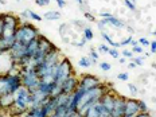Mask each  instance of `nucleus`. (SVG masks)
I'll return each instance as SVG.
<instances>
[{
    "label": "nucleus",
    "mask_w": 156,
    "mask_h": 117,
    "mask_svg": "<svg viewBox=\"0 0 156 117\" xmlns=\"http://www.w3.org/2000/svg\"><path fill=\"white\" fill-rule=\"evenodd\" d=\"M14 96H15V101H14V105H12V108L9 109V110L12 112V115H14V116L22 117L28 109H30L31 92L26 86L22 85L15 92Z\"/></svg>",
    "instance_id": "1"
},
{
    "label": "nucleus",
    "mask_w": 156,
    "mask_h": 117,
    "mask_svg": "<svg viewBox=\"0 0 156 117\" xmlns=\"http://www.w3.org/2000/svg\"><path fill=\"white\" fill-rule=\"evenodd\" d=\"M71 74H74V69L73 65L66 57H63L62 59L59 61L53 69V78L54 82L58 83V85H62L65 81L69 78Z\"/></svg>",
    "instance_id": "2"
},
{
    "label": "nucleus",
    "mask_w": 156,
    "mask_h": 117,
    "mask_svg": "<svg viewBox=\"0 0 156 117\" xmlns=\"http://www.w3.org/2000/svg\"><path fill=\"white\" fill-rule=\"evenodd\" d=\"M22 86L20 74H4L0 76V93L2 94H15V92Z\"/></svg>",
    "instance_id": "3"
},
{
    "label": "nucleus",
    "mask_w": 156,
    "mask_h": 117,
    "mask_svg": "<svg viewBox=\"0 0 156 117\" xmlns=\"http://www.w3.org/2000/svg\"><path fill=\"white\" fill-rule=\"evenodd\" d=\"M39 35L41 34H39L37 27H34L32 24H28V23H22L15 32V39L16 42L22 43L23 46H27L31 41L38 38Z\"/></svg>",
    "instance_id": "4"
},
{
    "label": "nucleus",
    "mask_w": 156,
    "mask_h": 117,
    "mask_svg": "<svg viewBox=\"0 0 156 117\" xmlns=\"http://www.w3.org/2000/svg\"><path fill=\"white\" fill-rule=\"evenodd\" d=\"M20 77H22V85L27 87L31 93L35 92L39 87L41 78L37 76V70L34 67H23L20 70Z\"/></svg>",
    "instance_id": "5"
},
{
    "label": "nucleus",
    "mask_w": 156,
    "mask_h": 117,
    "mask_svg": "<svg viewBox=\"0 0 156 117\" xmlns=\"http://www.w3.org/2000/svg\"><path fill=\"white\" fill-rule=\"evenodd\" d=\"M3 23H4V31L2 37H9V35H15L18 27L20 26V20L14 15L5 14L3 15Z\"/></svg>",
    "instance_id": "6"
},
{
    "label": "nucleus",
    "mask_w": 156,
    "mask_h": 117,
    "mask_svg": "<svg viewBox=\"0 0 156 117\" xmlns=\"http://www.w3.org/2000/svg\"><path fill=\"white\" fill-rule=\"evenodd\" d=\"M101 81H100L98 77L96 76H92V74H83L82 77L80 78V82H78V87L83 90H89V89H93V87H97L101 85Z\"/></svg>",
    "instance_id": "7"
},
{
    "label": "nucleus",
    "mask_w": 156,
    "mask_h": 117,
    "mask_svg": "<svg viewBox=\"0 0 156 117\" xmlns=\"http://www.w3.org/2000/svg\"><path fill=\"white\" fill-rule=\"evenodd\" d=\"M125 101H126L125 97L116 94V101L112 110V117H122L125 115Z\"/></svg>",
    "instance_id": "8"
},
{
    "label": "nucleus",
    "mask_w": 156,
    "mask_h": 117,
    "mask_svg": "<svg viewBox=\"0 0 156 117\" xmlns=\"http://www.w3.org/2000/svg\"><path fill=\"white\" fill-rule=\"evenodd\" d=\"M78 82H80V78L77 77V74L76 73L71 74V76L62 83V93H65V94H71L74 90L77 89Z\"/></svg>",
    "instance_id": "9"
},
{
    "label": "nucleus",
    "mask_w": 156,
    "mask_h": 117,
    "mask_svg": "<svg viewBox=\"0 0 156 117\" xmlns=\"http://www.w3.org/2000/svg\"><path fill=\"white\" fill-rule=\"evenodd\" d=\"M115 101H116V94L112 93L110 90L109 92H106L105 94H102V97L100 98V102L102 104V106L110 113H112L113 106H115Z\"/></svg>",
    "instance_id": "10"
},
{
    "label": "nucleus",
    "mask_w": 156,
    "mask_h": 117,
    "mask_svg": "<svg viewBox=\"0 0 156 117\" xmlns=\"http://www.w3.org/2000/svg\"><path fill=\"white\" fill-rule=\"evenodd\" d=\"M53 50H57V47H55V44L53 42H50L43 35H39V51L43 54H48Z\"/></svg>",
    "instance_id": "11"
},
{
    "label": "nucleus",
    "mask_w": 156,
    "mask_h": 117,
    "mask_svg": "<svg viewBox=\"0 0 156 117\" xmlns=\"http://www.w3.org/2000/svg\"><path fill=\"white\" fill-rule=\"evenodd\" d=\"M140 113V108H139V101L133 98H126L125 101V115L128 116H136Z\"/></svg>",
    "instance_id": "12"
},
{
    "label": "nucleus",
    "mask_w": 156,
    "mask_h": 117,
    "mask_svg": "<svg viewBox=\"0 0 156 117\" xmlns=\"http://www.w3.org/2000/svg\"><path fill=\"white\" fill-rule=\"evenodd\" d=\"M106 112H108V110L104 108L102 104L100 102V101H97V102L92 106V108L87 110L86 115L83 116V117H101L102 115H105Z\"/></svg>",
    "instance_id": "13"
},
{
    "label": "nucleus",
    "mask_w": 156,
    "mask_h": 117,
    "mask_svg": "<svg viewBox=\"0 0 156 117\" xmlns=\"http://www.w3.org/2000/svg\"><path fill=\"white\" fill-rule=\"evenodd\" d=\"M14 94H2L0 96V110H9L14 105Z\"/></svg>",
    "instance_id": "14"
},
{
    "label": "nucleus",
    "mask_w": 156,
    "mask_h": 117,
    "mask_svg": "<svg viewBox=\"0 0 156 117\" xmlns=\"http://www.w3.org/2000/svg\"><path fill=\"white\" fill-rule=\"evenodd\" d=\"M38 51H39V37L35 38L34 41H31L30 43L26 46V55H24V57L34 58L35 55L38 54Z\"/></svg>",
    "instance_id": "15"
},
{
    "label": "nucleus",
    "mask_w": 156,
    "mask_h": 117,
    "mask_svg": "<svg viewBox=\"0 0 156 117\" xmlns=\"http://www.w3.org/2000/svg\"><path fill=\"white\" fill-rule=\"evenodd\" d=\"M42 108H43V110H44V113H46L47 117L53 116L55 113V109H57V97H55V98L48 97L46 101H44L43 105H42Z\"/></svg>",
    "instance_id": "16"
},
{
    "label": "nucleus",
    "mask_w": 156,
    "mask_h": 117,
    "mask_svg": "<svg viewBox=\"0 0 156 117\" xmlns=\"http://www.w3.org/2000/svg\"><path fill=\"white\" fill-rule=\"evenodd\" d=\"M53 86H54V81H43V80H41V83H39L38 89L41 90L42 93L47 94V96L50 97V92H51V89H53Z\"/></svg>",
    "instance_id": "17"
},
{
    "label": "nucleus",
    "mask_w": 156,
    "mask_h": 117,
    "mask_svg": "<svg viewBox=\"0 0 156 117\" xmlns=\"http://www.w3.org/2000/svg\"><path fill=\"white\" fill-rule=\"evenodd\" d=\"M106 20V23L108 24H110V26H113V27L115 28H117V30H119V28H122V27H125V23L124 22L121 20V19H119V18H116V16H109L108 19H105Z\"/></svg>",
    "instance_id": "18"
},
{
    "label": "nucleus",
    "mask_w": 156,
    "mask_h": 117,
    "mask_svg": "<svg viewBox=\"0 0 156 117\" xmlns=\"http://www.w3.org/2000/svg\"><path fill=\"white\" fill-rule=\"evenodd\" d=\"M43 19H46V20H58V19H61V12H58V11H46L43 14Z\"/></svg>",
    "instance_id": "19"
},
{
    "label": "nucleus",
    "mask_w": 156,
    "mask_h": 117,
    "mask_svg": "<svg viewBox=\"0 0 156 117\" xmlns=\"http://www.w3.org/2000/svg\"><path fill=\"white\" fill-rule=\"evenodd\" d=\"M101 37L104 38V41H105L106 43L109 44V46L116 47V48H117V47H120V43H119V42H115V41H113L112 37H110V35H109L106 31H102V32H101Z\"/></svg>",
    "instance_id": "20"
},
{
    "label": "nucleus",
    "mask_w": 156,
    "mask_h": 117,
    "mask_svg": "<svg viewBox=\"0 0 156 117\" xmlns=\"http://www.w3.org/2000/svg\"><path fill=\"white\" fill-rule=\"evenodd\" d=\"M27 113L30 115L31 117H47L46 116V113H44V110L43 108H34V109H28L27 110Z\"/></svg>",
    "instance_id": "21"
},
{
    "label": "nucleus",
    "mask_w": 156,
    "mask_h": 117,
    "mask_svg": "<svg viewBox=\"0 0 156 117\" xmlns=\"http://www.w3.org/2000/svg\"><path fill=\"white\" fill-rule=\"evenodd\" d=\"M92 65H93V62H92V58L90 57H83L78 61V66L83 67V69H89Z\"/></svg>",
    "instance_id": "22"
},
{
    "label": "nucleus",
    "mask_w": 156,
    "mask_h": 117,
    "mask_svg": "<svg viewBox=\"0 0 156 117\" xmlns=\"http://www.w3.org/2000/svg\"><path fill=\"white\" fill-rule=\"evenodd\" d=\"M61 93H62V85H58V83L54 82V86L50 92V97L51 98H55V97H58Z\"/></svg>",
    "instance_id": "23"
},
{
    "label": "nucleus",
    "mask_w": 156,
    "mask_h": 117,
    "mask_svg": "<svg viewBox=\"0 0 156 117\" xmlns=\"http://www.w3.org/2000/svg\"><path fill=\"white\" fill-rule=\"evenodd\" d=\"M83 39H85V41L87 42V41H92V39L94 38V34H93V31H92V28L90 27H83Z\"/></svg>",
    "instance_id": "24"
},
{
    "label": "nucleus",
    "mask_w": 156,
    "mask_h": 117,
    "mask_svg": "<svg viewBox=\"0 0 156 117\" xmlns=\"http://www.w3.org/2000/svg\"><path fill=\"white\" fill-rule=\"evenodd\" d=\"M124 4H125V7L128 8L129 11H132V12L137 11V7H136V4L133 2H131V0H124Z\"/></svg>",
    "instance_id": "25"
},
{
    "label": "nucleus",
    "mask_w": 156,
    "mask_h": 117,
    "mask_svg": "<svg viewBox=\"0 0 156 117\" xmlns=\"http://www.w3.org/2000/svg\"><path fill=\"white\" fill-rule=\"evenodd\" d=\"M112 58H115V59H119L120 58V53H119V50H117L116 47H112V48H109V53H108Z\"/></svg>",
    "instance_id": "26"
},
{
    "label": "nucleus",
    "mask_w": 156,
    "mask_h": 117,
    "mask_svg": "<svg viewBox=\"0 0 156 117\" xmlns=\"http://www.w3.org/2000/svg\"><path fill=\"white\" fill-rule=\"evenodd\" d=\"M28 12H30V18L32 19V20H37V22H41V20H43V16H41L39 14H37V12H34V11H30V9H28Z\"/></svg>",
    "instance_id": "27"
},
{
    "label": "nucleus",
    "mask_w": 156,
    "mask_h": 117,
    "mask_svg": "<svg viewBox=\"0 0 156 117\" xmlns=\"http://www.w3.org/2000/svg\"><path fill=\"white\" fill-rule=\"evenodd\" d=\"M89 57L92 58L93 61H96L97 62V59H98V53L96 51V48H90L89 50Z\"/></svg>",
    "instance_id": "28"
},
{
    "label": "nucleus",
    "mask_w": 156,
    "mask_h": 117,
    "mask_svg": "<svg viewBox=\"0 0 156 117\" xmlns=\"http://www.w3.org/2000/svg\"><path fill=\"white\" fill-rule=\"evenodd\" d=\"M139 101V108H140V112H148V106L145 101H143V100H137Z\"/></svg>",
    "instance_id": "29"
},
{
    "label": "nucleus",
    "mask_w": 156,
    "mask_h": 117,
    "mask_svg": "<svg viewBox=\"0 0 156 117\" xmlns=\"http://www.w3.org/2000/svg\"><path fill=\"white\" fill-rule=\"evenodd\" d=\"M100 69L104 70V71H109L110 69H112V65L108 63V62H101L100 63Z\"/></svg>",
    "instance_id": "30"
},
{
    "label": "nucleus",
    "mask_w": 156,
    "mask_h": 117,
    "mask_svg": "<svg viewBox=\"0 0 156 117\" xmlns=\"http://www.w3.org/2000/svg\"><path fill=\"white\" fill-rule=\"evenodd\" d=\"M132 53L143 54V53H144V48H143V46H140V44H136V46H133V47H132Z\"/></svg>",
    "instance_id": "31"
},
{
    "label": "nucleus",
    "mask_w": 156,
    "mask_h": 117,
    "mask_svg": "<svg viewBox=\"0 0 156 117\" xmlns=\"http://www.w3.org/2000/svg\"><path fill=\"white\" fill-rule=\"evenodd\" d=\"M97 24H98V30H101V32H102V31H105V28H106L105 26L108 24V23H106L105 19H100V22Z\"/></svg>",
    "instance_id": "32"
},
{
    "label": "nucleus",
    "mask_w": 156,
    "mask_h": 117,
    "mask_svg": "<svg viewBox=\"0 0 156 117\" xmlns=\"http://www.w3.org/2000/svg\"><path fill=\"white\" fill-rule=\"evenodd\" d=\"M109 46H106V44H100L98 46V48H97V50L100 51V53H105V54H108L109 53Z\"/></svg>",
    "instance_id": "33"
},
{
    "label": "nucleus",
    "mask_w": 156,
    "mask_h": 117,
    "mask_svg": "<svg viewBox=\"0 0 156 117\" xmlns=\"http://www.w3.org/2000/svg\"><path fill=\"white\" fill-rule=\"evenodd\" d=\"M35 4L39 5V7H44V5L50 4V0H35Z\"/></svg>",
    "instance_id": "34"
},
{
    "label": "nucleus",
    "mask_w": 156,
    "mask_h": 117,
    "mask_svg": "<svg viewBox=\"0 0 156 117\" xmlns=\"http://www.w3.org/2000/svg\"><path fill=\"white\" fill-rule=\"evenodd\" d=\"M149 43H151V42H149L147 38H140V39H139V44H140V46H143V47L149 46Z\"/></svg>",
    "instance_id": "35"
},
{
    "label": "nucleus",
    "mask_w": 156,
    "mask_h": 117,
    "mask_svg": "<svg viewBox=\"0 0 156 117\" xmlns=\"http://www.w3.org/2000/svg\"><path fill=\"white\" fill-rule=\"evenodd\" d=\"M117 78L120 81H128L129 80V74L128 73H119L117 74Z\"/></svg>",
    "instance_id": "36"
},
{
    "label": "nucleus",
    "mask_w": 156,
    "mask_h": 117,
    "mask_svg": "<svg viewBox=\"0 0 156 117\" xmlns=\"http://www.w3.org/2000/svg\"><path fill=\"white\" fill-rule=\"evenodd\" d=\"M128 89H129V92H131L132 94H137V93H139L137 86L133 85V83H128Z\"/></svg>",
    "instance_id": "37"
},
{
    "label": "nucleus",
    "mask_w": 156,
    "mask_h": 117,
    "mask_svg": "<svg viewBox=\"0 0 156 117\" xmlns=\"http://www.w3.org/2000/svg\"><path fill=\"white\" fill-rule=\"evenodd\" d=\"M132 61L136 63V66H143L144 65V59L141 57H137V58H132Z\"/></svg>",
    "instance_id": "38"
},
{
    "label": "nucleus",
    "mask_w": 156,
    "mask_h": 117,
    "mask_svg": "<svg viewBox=\"0 0 156 117\" xmlns=\"http://www.w3.org/2000/svg\"><path fill=\"white\" fill-rule=\"evenodd\" d=\"M132 41H133V38H132V37L125 38L124 41H121V42H120V46H126V44H131V43H132Z\"/></svg>",
    "instance_id": "39"
},
{
    "label": "nucleus",
    "mask_w": 156,
    "mask_h": 117,
    "mask_svg": "<svg viewBox=\"0 0 156 117\" xmlns=\"http://www.w3.org/2000/svg\"><path fill=\"white\" fill-rule=\"evenodd\" d=\"M66 30H67V24H66V23H63V24L59 26V34L62 35V37H65V35H66V34H65V31H66Z\"/></svg>",
    "instance_id": "40"
},
{
    "label": "nucleus",
    "mask_w": 156,
    "mask_h": 117,
    "mask_svg": "<svg viewBox=\"0 0 156 117\" xmlns=\"http://www.w3.org/2000/svg\"><path fill=\"white\" fill-rule=\"evenodd\" d=\"M71 43H73L74 44V46H78V47H83V46H85V43H86V41H85V39H81V41L80 42H71Z\"/></svg>",
    "instance_id": "41"
},
{
    "label": "nucleus",
    "mask_w": 156,
    "mask_h": 117,
    "mask_svg": "<svg viewBox=\"0 0 156 117\" xmlns=\"http://www.w3.org/2000/svg\"><path fill=\"white\" fill-rule=\"evenodd\" d=\"M57 2V5L59 8H65L66 7V0H55Z\"/></svg>",
    "instance_id": "42"
},
{
    "label": "nucleus",
    "mask_w": 156,
    "mask_h": 117,
    "mask_svg": "<svg viewBox=\"0 0 156 117\" xmlns=\"http://www.w3.org/2000/svg\"><path fill=\"white\" fill-rule=\"evenodd\" d=\"M122 55H124L125 58H132L133 53H132L131 50H126V48H125V50H122Z\"/></svg>",
    "instance_id": "43"
},
{
    "label": "nucleus",
    "mask_w": 156,
    "mask_h": 117,
    "mask_svg": "<svg viewBox=\"0 0 156 117\" xmlns=\"http://www.w3.org/2000/svg\"><path fill=\"white\" fill-rule=\"evenodd\" d=\"M85 18L87 19V20H90V22H96V18H94V16L92 15V14H90V12H85Z\"/></svg>",
    "instance_id": "44"
},
{
    "label": "nucleus",
    "mask_w": 156,
    "mask_h": 117,
    "mask_svg": "<svg viewBox=\"0 0 156 117\" xmlns=\"http://www.w3.org/2000/svg\"><path fill=\"white\" fill-rule=\"evenodd\" d=\"M149 47H151V53L152 54H156V41L151 42V43H149Z\"/></svg>",
    "instance_id": "45"
},
{
    "label": "nucleus",
    "mask_w": 156,
    "mask_h": 117,
    "mask_svg": "<svg viewBox=\"0 0 156 117\" xmlns=\"http://www.w3.org/2000/svg\"><path fill=\"white\" fill-rule=\"evenodd\" d=\"M3 31H4V23H3V15H0V37L3 35Z\"/></svg>",
    "instance_id": "46"
},
{
    "label": "nucleus",
    "mask_w": 156,
    "mask_h": 117,
    "mask_svg": "<svg viewBox=\"0 0 156 117\" xmlns=\"http://www.w3.org/2000/svg\"><path fill=\"white\" fill-rule=\"evenodd\" d=\"M133 117H152V116L149 115L148 112H140V113H137V115L133 116Z\"/></svg>",
    "instance_id": "47"
},
{
    "label": "nucleus",
    "mask_w": 156,
    "mask_h": 117,
    "mask_svg": "<svg viewBox=\"0 0 156 117\" xmlns=\"http://www.w3.org/2000/svg\"><path fill=\"white\" fill-rule=\"evenodd\" d=\"M109 16H112L110 12H100V18H101V19H108Z\"/></svg>",
    "instance_id": "48"
},
{
    "label": "nucleus",
    "mask_w": 156,
    "mask_h": 117,
    "mask_svg": "<svg viewBox=\"0 0 156 117\" xmlns=\"http://www.w3.org/2000/svg\"><path fill=\"white\" fill-rule=\"evenodd\" d=\"M20 18H22V19H27V18H30V12H28V9H27V11L20 12Z\"/></svg>",
    "instance_id": "49"
},
{
    "label": "nucleus",
    "mask_w": 156,
    "mask_h": 117,
    "mask_svg": "<svg viewBox=\"0 0 156 117\" xmlns=\"http://www.w3.org/2000/svg\"><path fill=\"white\" fill-rule=\"evenodd\" d=\"M62 41L65 42V43H70V39H69V37H67V35H65V37H62Z\"/></svg>",
    "instance_id": "50"
},
{
    "label": "nucleus",
    "mask_w": 156,
    "mask_h": 117,
    "mask_svg": "<svg viewBox=\"0 0 156 117\" xmlns=\"http://www.w3.org/2000/svg\"><path fill=\"white\" fill-rule=\"evenodd\" d=\"M128 67H129V69H133V67H136V63H135V62H133V61H132V62L128 65Z\"/></svg>",
    "instance_id": "51"
},
{
    "label": "nucleus",
    "mask_w": 156,
    "mask_h": 117,
    "mask_svg": "<svg viewBox=\"0 0 156 117\" xmlns=\"http://www.w3.org/2000/svg\"><path fill=\"white\" fill-rule=\"evenodd\" d=\"M101 117H112V113H110V112H106L105 115H102Z\"/></svg>",
    "instance_id": "52"
},
{
    "label": "nucleus",
    "mask_w": 156,
    "mask_h": 117,
    "mask_svg": "<svg viewBox=\"0 0 156 117\" xmlns=\"http://www.w3.org/2000/svg\"><path fill=\"white\" fill-rule=\"evenodd\" d=\"M119 62H120V63H121V65H122V63H125V62H126L125 57H124V58H121V59H119Z\"/></svg>",
    "instance_id": "53"
},
{
    "label": "nucleus",
    "mask_w": 156,
    "mask_h": 117,
    "mask_svg": "<svg viewBox=\"0 0 156 117\" xmlns=\"http://www.w3.org/2000/svg\"><path fill=\"white\" fill-rule=\"evenodd\" d=\"M71 117H82V116H81V115H80V113H78V112H76V113H74V115L71 116Z\"/></svg>",
    "instance_id": "54"
},
{
    "label": "nucleus",
    "mask_w": 156,
    "mask_h": 117,
    "mask_svg": "<svg viewBox=\"0 0 156 117\" xmlns=\"http://www.w3.org/2000/svg\"><path fill=\"white\" fill-rule=\"evenodd\" d=\"M0 4H2V5L7 4V0H0Z\"/></svg>",
    "instance_id": "55"
},
{
    "label": "nucleus",
    "mask_w": 156,
    "mask_h": 117,
    "mask_svg": "<svg viewBox=\"0 0 156 117\" xmlns=\"http://www.w3.org/2000/svg\"><path fill=\"white\" fill-rule=\"evenodd\" d=\"M126 30L131 32V34H133V28H131V27H126Z\"/></svg>",
    "instance_id": "56"
},
{
    "label": "nucleus",
    "mask_w": 156,
    "mask_h": 117,
    "mask_svg": "<svg viewBox=\"0 0 156 117\" xmlns=\"http://www.w3.org/2000/svg\"><path fill=\"white\" fill-rule=\"evenodd\" d=\"M137 43H139V42H136V41H132V43H131V44H132V46H136V44H137Z\"/></svg>",
    "instance_id": "57"
},
{
    "label": "nucleus",
    "mask_w": 156,
    "mask_h": 117,
    "mask_svg": "<svg viewBox=\"0 0 156 117\" xmlns=\"http://www.w3.org/2000/svg\"><path fill=\"white\" fill-rule=\"evenodd\" d=\"M78 2V4H81V5H83V0H77Z\"/></svg>",
    "instance_id": "58"
},
{
    "label": "nucleus",
    "mask_w": 156,
    "mask_h": 117,
    "mask_svg": "<svg viewBox=\"0 0 156 117\" xmlns=\"http://www.w3.org/2000/svg\"><path fill=\"white\" fill-rule=\"evenodd\" d=\"M22 117H31V116H30V115H28V113H27V112H26V113H24V115H23V116H22Z\"/></svg>",
    "instance_id": "59"
},
{
    "label": "nucleus",
    "mask_w": 156,
    "mask_h": 117,
    "mask_svg": "<svg viewBox=\"0 0 156 117\" xmlns=\"http://www.w3.org/2000/svg\"><path fill=\"white\" fill-rule=\"evenodd\" d=\"M152 67H154V69H156V62H155V63H152Z\"/></svg>",
    "instance_id": "60"
},
{
    "label": "nucleus",
    "mask_w": 156,
    "mask_h": 117,
    "mask_svg": "<svg viewBox=\"0 0 156 117\" xmlns=\"http://www.w3.org/2000/svg\"><path fill=\"white\" fill-rule=\"evenodd\" d=\"M152 35H155V37H156V30H154V31H152Z\"/></svg>",
    "instance_id": "61"
},
{
    "label": "nucleus",
    "mask_w": 156,
    "mask_h": 117,
    "mask_svg": "<svg viewBox=\"0 0 156 117\" xmlns=\"http://www.w3.org/2000/svg\"><path fill=\"white\" fill-rule=\"evenodd\" d=\"M131 2H133V3H135V2H136V0H131Z\"/></svg>",
    "instance_id": "62"
},
{
    "label": "nucleus",
    "mask_w": 156,
    "mask_h": 117,
    "mask_svg": "<svg viewBox=\"0 0 156 117\" xmlns=\"http://www.w3.org/2000/svg\"><path fill=\"white\" fill-rule=\"evenodd\" d=\"M50 117H55V116H54V115H53V116H50Z\"/></svg>",
    "instance_id": "63"
},
{
    "label": "nucleus",
    "mask_w": 156,
    "mask_h": 117,
    "mask_svg": "<svg viewBox=\"0 0 156 117\" xmlns=\"http://www.w3.org/2000/svg\"><path fill=\"white\" fill-rule=\"evenodd\" d=\"M0 96H2V93H0Z\"/></svg>",
    "instance_id": "64"
}]
</instances>
